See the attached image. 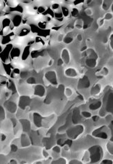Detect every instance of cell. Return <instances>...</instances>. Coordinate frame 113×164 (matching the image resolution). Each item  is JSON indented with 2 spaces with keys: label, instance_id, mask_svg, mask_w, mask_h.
Listing matches in <instances>:
<instances>
[{
  "label": "cell",
  "instance_id": "obj_1",
  "mask_svg": "<svg viewBox=\"0 0 113 164\" xmlns=\"http://www.w3.org/2000/svg\"><path fill=\"white\" fill-rule=\"evenodd\" d=\"M31 30V33L34 34L35 36H38V37H42L43 39H45L48 42V41H50V36H51V30L50 29H41L38 27L36 24L34 23H30L28 24Z\"/></svg>",
  "mask_w": 113,
  "mask_h": 164
},
{
  "label": "cell",
  "instance_id": "obj_2",
  "mask_svg": "<svg viewBox=\"0 0 113 164\" xmlns=\"http://www.w3.org/2000/svg\"><path fill=\"white\" fill-rule=\"evenodd\" d=\"M13 47H14L13 43H9L6 46H4L2 52L0 53V60L2 63H11V62L10 59V52Z\"/></svg>",
  "mask_w": 113,
  "mask_h": 164
},
{
  "label": "cell",
  "instance_id": "obj_3",
  "mask_svg": "<svg viewBox=\"0 0 113 164\" xmlns=\"http://www.w3.org/2000/svg\"><path fill=\"white\" fill-rule=\"evenodd\" d=\"M22 17H23V14H12L9 17L11 18V24L14 26L16 29H18L22 26Z\"/></svg>",
  "mask_w": 113,
  "mask_h": 164
},
{
  "label": "cell",
  "instance_id": "obj_4",
  "mask_svg": "<svg viewBox=\"0 0 113 164\" xmlns=\"http://www.w3.org/2000/svg\"><path fill=\"white\" fill-rule=\"evenodd\" d=\"M15 33L18 37L25 38L31 34V30L29 25H22L21 27L15 29Z\"/></svg>",
  "mask_w": 113,
  "mask_h": 164
},
{
  "label": "cell",
  "instance_id": "obj_5",
  "mask_svg": "<svg viewBox=\"0 0 113 164\" xmlns=\"http://www.w3.org/2000/svg\"><path fill=\"white\" fill-rule=\"evenodd\" d=\"M16 34L15 33V32H11L7 35H4L1 37V41H0V43L3 46H6V45L9 44V43H12L13 41L15 40V39L16 38Z\"/></svg>",
  "mask_w": 113,
  "mask_h": 164
},
{
  "label": "cell",
  "instance_id": "obj_6",
  "mask_svg": "<svg viewBox=\"0 0 113 164\" xmlns=\"http://www.w3.org/2000/svg\"><path fill=\"white\" fill-rule=\"evenodd\" d=\"M22 48L20 47L14 46L13 48L11 49L10 52V59L12 61H15V60H18L20 59L21 57Z\"/></svg>",
  "mask_w": 113,
  "mask_h": 164
},
{
  "label": "cell",
  "instance_id": "obj_7",
  "mask_svg": "<svg viewBox=\"0 0 113 164\" xmlns=\"http://www.w3.org/2000/svg\"><path fill=\"white\" fill-rule=\"evenodd\" d=\"M31 51V47L28 46H24L23 49L22 50V53H21V57H20V59H21L22 62L27 61L30 57Z\"/></svg>",
  "mask_w": 113,
  "mask_h": 164
},
{
  "label": "cell",
  "instance_id": "obj_8",
  "mask_svg": "<svg viewBox=\"0 0 113 164\" xmlns=\"http://www.w3.org/2000/svg\"><path fill=\"white\" fill-rule=\"evenodd\" d=\"M2 66L6 75L7 77H10L13 69H14L15 67L13 66L11 63H2Z\"/></svg>",
  "mask_w": 113,
  "mask_h": 164
},
{
  "label": "cell",
  "instance_id": "obj_9",
  "mask_svg": "<svg viewBox=\"0 0 113 164\" xmlns=\"http://www.w3.org/2000/svg\"><path fill=\"white\" fill-rule=\"evenodd\" d=\"M54 20L57 22H59V23H60V24H62V22H63L64 20V18L63 15H62V11L60 9L58 11H54Z\"/></svg>",
  "mask_w": 113,
  "mask_h": 164
},
{
  "label": "cell",
  "instance_id": "obj_10",
  "mask_svg": "<svg viewBox=\"0 0 113 164\" xmlns=\"http://www.w3.org/2000/svg\"><path fill=\"white\" fill-rule=\"evenodd\" d=\"M60 10L62 11V14L63 15L64 18H69V16H70V9L69 8V6H67V5H65V4L61 5Z\"/></svg>",
  "mask_w": 113,
  "mask_h": 164
},
{
  "label": "cell",
  "instance_id": "obj_11",
  "mask_svg": "<svg viewBox=\"0 0 113 164\" xmlns=\"http://www.w3.org/2000/svg\"><path fill=\"white\" fill-rule=\"evenodd\" d=\"M1 27H2V29H5V28L9 27V26H10L11 24V18H9V17H4L1 20Z\"/></svg>",
  "mask_w": 113,
  "mask_h": 164
},
{
  "label": "cell",
  "instance_id": "obj_12",
  "mask_svg": "<svg viewBox=\"0 0 113 164\" xmlns=\"http://www.w3.org/2000/svg\"><path fill=\"white\" fill-rule=\"evenodd\" d=\"M36 25L38 26V27L41 29H50V23L48 22L45 21L44 20H41V21H39V22H37Z\"/></svg>",
  "mask_w": 113,
  "mask_h": 164
},
{
  "label": "cell",
  "instance_id": "obj_13",
  "mask_svg": "<svg viewBox=\"0 0 113 164\" xmlns=\"http://www.w3.org/2000/svg\"><path fill=\"white\" fill-rule=\"evenodd\" d=\"M47 43L48 42H47V41L46 40V39H43V38H42V37L36 36L34 38V43L39 45V46L44 47L46 45Z\"/></svg>",
  "mask_w": 113,
  "mask_h": 164
},
{
  "label": "cell",
  "instance_id": "obj_14",
  "mask_svg": "<svg viewBox=\"0 0 113 164\" xmlns=\"http://www.w3.org/2000/svg\"><path fill=\"white\" fill-rule=\"evenodd\" d=\"M43 16H48L50 18H51L52 20H54V12L53 11L50 9V6H47V9L46 11L42 14Z\"/></svg>",
  "mask_w": 113,
  "mask_h": 164
},
{
  "label": "cell",
  "instance_id": "obj_15",
  "mask_svg": "<svg viewBox=\"0 0 113 164\" xmlns=\"http://www.w3.org/2000/svg\"><path fill=\"white\" fill-rule=\"evenodd\" d=\"M47 9V6L46 5H40L38 6V8L36 9V13L38 14L42 15L45 12Z\"/></svg>",
  "mask_w": 113,
  "mask_h": 164
},
{
  "label": "cell",
  "instance_id": "obj_16",
  "mask_svg": "<svg viewBox=\"0 0 113 164\" xmlns=\"http://www.w3.org/2000/svg\"><path fill=\"white\" fill-rule=\"evenodd\" d=\"M50 9H51L54 12V11L59 10L60 8H61V4H60L59 3H58L57 1H56H56H54L52 4H51V6H50Z\"/></svg>",
  "mask_w": 113,
  "mask_h": 164
},
{
  "label": "cell",
  "instance_id": "obj_17",
  "mask_svg": "<svg viewBox=\"0 0 113 164\" xmlns=\"http://www.w3.org/2000/svg\"><path fill=\"white\" fill-rule=\"evenodd\" d=\"M79 14V10L76 7H73L70 9V16L72 17H76Z\"/></svg>",
  "mask_w": 113,
  "mask_h": 164
},
{
  "label": "cell",
  "instance_id": "obj_18",
  "mask_svg": "<svg viewBox=\"0 0 113 164\" xmlns=\"http://www.w3.org/2000/svg\"><path fill=\"white\" fill-rule=\"evenodd\" d=\"M6 7V6L5 1H0V11L4 10Z\"/></svg>",
  "mask_w": 113,
  "mask_h": 164
},
{
  "label": "cell",
  "instance_id": "obj_19",
  "mask_svg": "<svg viewBox=\"0 0 113 164\" xmlns=\"http://www.w3.org/2000/svg\"><path fill=\"white\" fill-rule=\"evenodd\" d=\"M3 49H4V46L1 44V43H0V53H1V52H2Z\"/></svg>",
  "mask_w": 113,
  "mask_h": 164
},
{
  "label": "cell",
  "instance_id": "obj_20",
  "mask_svg": "<svg viewBox=\"0 0 113 164\" xmlns=\"http://www.w3.org/2000/svg\"><path fill=\"white\" fill-rule=\"evenodd\" d=\"M1 87V85H0V87Z\"/></svg>",
  "mask_w": 113,
  "mask_h": 164
}]
</instances>
